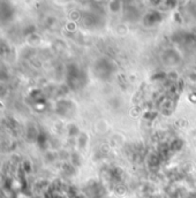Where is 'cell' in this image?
I'll list each match as a JSON object with an SVG mask.
<instances>
[{
  "label": "cell",
  "instance_id": "6da1fadb",
  "mask_svg": "<svg viewBox=\"0 0 196 198\" xmlns=\"http://www.w3.org/2000/svg\"><path fill=\"white\" fill-rule=\"evenodd\" d=\"M0 109H2V104L1 103H0Z\"/></svg>",
  "mask_w": 196,
  "mask_h": 198
}]
</instances>
